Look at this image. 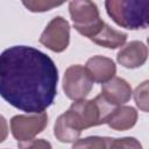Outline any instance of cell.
Instances as JSON below:
<instances>
[{"label":"cell","instance_id":"obj_6","mask_svg":"<svg viewBox=\"0 0 149 149\" xmlns=\"http://www.w3.org/2000/svg\"><path fill=\"white\" fill-rule=\"evenodd\" d=\"M48 126L47 112L19 114L10 119V132L17 142H27L42 133Z\"/></svg>","mask_w":149,"mask_h":149},{"label":"cell","instance_id":"obj_13","mask_svg":"<svg viewBox=\"0 0 149 149\" xmlns=\"http://www.w3.org/2000/svg\"><path fill=\"white\" fill-rule=\"evenodd\" d=\"M54 135H55V137L59 142H63V143H73L74 141H77L79 139L80 132H77L73 128H71L66 123V121L64 120V118L61 114L57 118L56 122H55Z\"/></svg>","mask_w":149,"mask_h":149},{"label":"cell","instance_id":"obj_11","mask_svg":"<svg viewBox=\"0 0 149 149\" xmlns=\"http://www.w3.org/2000/svg\"><path fill=\"white\" fill-rule=\"evenodd\" d=\"M137 111L132 106L115 107L112 114L108 116L106 123L109 128L119 132L128 130L133 128L137 121Z\"/></svg>","mask_w":149,"mask_h":149},{"label":"cell","instance_id":"obj_1","mask_svg":"<svg viewBox=\"0 0 149 149\" xmlns=\"http://www.w3.org/2000/svg\"><path fill=\"white\" fill-rule=\"evenodd\" d=\"M58 70L44 52L14 45L0 54V95L29 114L44 112L57 94Z\"/></svg>","mask_w":149,"mask_h":149},{"label":"cell","instance_id":"obj_14","mask_svg":"<svg viewBox=\"0 0 149 149\" xmlns=\"http://www.w3.org/2000/svg\"><path fill=\"white\" fill-rule=\"evenodd\" d=\"M71 149H107L106 137L88 136L85 139H78L73 142Z\"/></svg>","mask_w":149,"mask_h":149},{"label":"cell","instance_id":"obj_10","mask_svg":"<svg viewBox=\"0 0 149 149\" xmlns=\"http://www.w3.org/2000/svg\"><path fill=\"white\" fill-rule=\"evenodd\" d=\"M85 69L92 78L93 83L100 84L111 80L113 77H115L116 73L115 63L111 58L100 55L88 58L85 64Z\"/></svg>","mask_w":149,"mask_h":149},{"label":"cell","instance_id":"obj_3","mask_svg":"<svg viewBox=\"0 0 149 149\" xmlns=\"http://www.w3.org/2000/svg\"><path fill=\"white\" fill-rule=\"evenodd\" d=\"M105 8L109 17L122 28L137 30L149 24V0H107Z\"/></svg>","mask_w":149,"mask_h":149},{"label":"cell","instance_id":"obj_15","mask_svg":"<svg viewBox=\"0 0 149 149\" xmlns=\"http://www.w3.org/2000/svg\"><path fill=\"white\" fill-rule=\"evenodd\" d=\"M107 141V149H142V144L135 137H120V139H112L106 137Z\"/></svg>","mask_w":149,"mask_h":149},{"label":"cell","instance_id":"obj_9","mask_svg":"<svg viewBox=\"0 0 149 149\" xmlns=\"http://www.w3.org/2000/svg\"><path fill=\"white\" fill-rule=\"evenodd\" d=\"M148 58V48L141 41H130L123 45L118 55L116 61L126 69H136L142 66Z\"/></svg>","mask_w":149,"mask_h":149},{"label":"cell","instance_id":"obj_18","mask_svg":"<svg viewBox=\"0 0 149 149\" xmlns=\"http://www.w3.org/2000/svg\"><path fill=\"white\" fill-rule=\"evenodd\" d=\"M19 149H52L51 143L44 139H34L27 142H19Z\"/></svg>","mask_w":149,"mask_h":149},{"label":"cell","instance_id":"obj_4","mask_svg":"<svg viewBox=\"0 0 149 149\" xmlns=\"http://www.w3.org/2000/svg\"><path fill=\"white\" fill-rule=\"evenodd\" d=\"M69 13L73 28L83 36L91 40L104 27L97 5L88 0H74L69 3Z\"/></svg>","mask_w":149,"mask_h":149},{"label":"cell","instance_id":"obj_2","mask_svg":"<svg viewBox=\"0 0 149 149\" xmlns=\"http://www.w3.org/2000/svg\"><path fill=\"white\" fill-rule=\"evenodd\" d=\"M114 106L108 104L101 94L94 99L77 100L62 114L66 123L77 132L106 123L108 116L114 111Z\"/></svg>","mask_w":149,"mask_h":149},{"label":"cell","instance_id":"obj_5","mask_svg":"<svg viewBox=\"0 0 149 149\" xmlns=\"http://www.w3.org/2000/svg\"><path fill=\"white\" fill-rule=\"evenodd\" d=\"M93 87V80L86 71L85 66L74 64L69 66L63 77V91L65 95L73 100L85 99Z\"/></svg>","mask_w":149,"mask_h":149},{"label":"cell","instance_id":"obj_7","mask_svg":"<svg viewBox=\"0 0 149 149\" xmlns=\"http://www.w3.org/2000/svg\"><path fill=\"white\" fill-rule=\"evenodd\" d=\"M40 43L54 52H63L70 43V24L62 16H55L40 36Z\"/></svg>","mask_w":149,"mask_h":149},{"label":"cell","instance_id":"obj_8","mask_svg":"<svg viewBox=\"0 0 149 149\" xmlns=\"http://www.w3.org/2000/svg\"><path fill=\"white\" fill-rule=\"evenodd\" d=\"M104 99L114 107L123 106L132 98V86L127 80L120 77H113L111 80L101 85V93Z\"/></svg>","mask_w":149,"mask_h":149},{"label":"cell","instance_id":"obj_19","mask_svg":"<svg viewBox=\"0 0 149 149\" xmlns=\"http://www.w3.org/2000/svg\"><path fill=\"white\" fill-rule=\"evenodd\" d=\"M8 136V123L7 120L0 114V143H2Z\"/></svg>","mask_w":149,"mask_h":149},{"label":"cell","instance_id":"obj_17","mask_svg":"<svg viewBox=\"0 0 149 149\" xmlns=\"http://www.w3.org/2000/svg\"><path fill=\"white\" fill-rule=\"evenodd\" d=\"M23 6L33 12V13H42V12H47L50 10L55 7H58L61 5H63V2H54V1H44V0H35V1H23L22 2Z\"/></svg>","mask_w":149,"mask_h":149},{"label":"cell","instance_id":"obj_12","mask_svg":"<svg viewBox=\"0 0 149 149\" xmlns=\"http://www.w3.org/2000/svg\"><path fill=\"white\" fill-rule=\"evenodd\" d=\"M127 37L128 35L126 33L116 30L112 28L111 26H108L107 23H105L101 30L94 37H92L91 41L107 49H116V48H121L125 45Z\"/></svg>","mask_w":149,"mask_h":149},{"label":"cell","instance_id":"obj_16","mask_svg":"<svg viewBox=\"0 0 149 149\" xmlns=\"http://www.w3.org/2000/svg\"><path fill=\"white\" fill-rule=\"evenodd\" d=\"M134 100L142 112H148V80L140 84L134 91Z\"/></svg>","mask_w":149,"mask_h":149}]
</instances>
